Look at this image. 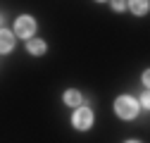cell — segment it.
I'll use <instances>...</instances> for the list:
<instances>
[{"instance_id":"cell-7","label":"cell","mask_w":150,"mask_h":143,"mask_svg":"<svg viewBox=\"0 0 150 143\" xmlns=\"http://www.w3.org/2000/svg\"><path fill=\"white\" fill-rule=\"evenodd\" d=\"M131 10H134V12H138V14H145V12H148V3H145V0L131 3Z\"/></svg>"},{"instance_id":"cell-2","label":"cell","mask_w":150,"mask_h":143,"mask_svg":"<svg viewBox=\"0 0 150 143\" xmlns=\"http://www.w3.org/2000/svg\"><path fill=\"white\" fill-rule=\"evenodd\" d=\"M71 124L76 129H88L91 124H93V112L88 110V107H79L76 112H74V119H71Z\"/></svg>"},{"instance_id":"cell-1","label":"cell","mask_w":150,"mask_h":143,"mask_svg":"<svg viewBox=\"0 0 150 143\" xmlns=\"http://www.w3.org/2000/svg\"><path fill=\"white\" fill-rule=\"evenodd\" d=\"M115 110L122 119H134L138 115V103L134 98H129V96H122L117 103H115Z\"/></svg>"},{"instance_id":"cell-4","label":"cell","mask_w":150,"mask_h":143,"mask_svg":"<svg viewBox=\"0 0 150 143\" xmlns=\"http://www.w3.org/2000/svg\"><path fill=\"white\" fill-rule=\"evenodd\" d=\"M12 41H14V38H12V33H10V31H5V29L0 31V52L12 50Z\"/></svg>"},{"instance_id":"cell-3","label":"cell","mask_w":150,"mask_h":143,"mask_svg":"<svg viewBox=\"0 0 150 143\" xmlns=\"http://www.w3.org/2000/svg\"><path fill=\"white\" fill-rule=\"evenodd\" d=\"M14 31L19 33V36H24V38H29V36L36 31V24H33L31 17H19V19H17V24H14Z\"/></svg>"},{"instance_id":"cell-6","label":"cell","mask_w":150,"mask_h":143,"mask_svg":"<svg viewBox=\"0 0 150 143\" xmlns=\"http://www.w3.org/2000/svg\"><path fill=\"white\" fill-rule=\"evenodd\" d=\"M29 52L41 55V52H45V43L43 41H29Z\"/></svg>"},{"instance_id":"cell-5","label":"cell","mask_w":150,"mask_h":143,"mask_svg":"<svg viewBox=\"0 0 150 143\" xmlns=\"http://www.w3.org/2000/svg\"><path fill=\"white\" fill-rule=\"evenodd\" d=\"M81 100H83V98H81L79 91H67V93H64V103H67V105H81Z\"/></svg>"},{"instance_id":"cell-8","label":"cell","mask_w":150,"mask_h":143,"mask_svg":"<svg viewBox=\"0 0 150 143\" xmlns=\"http://www.w3.org/2000/svg\"><path fill=\"white\" fill-rule=\"evenodd\" d=\"M129 143H136V141H129Z\"/></svg>"}]
</instances>
